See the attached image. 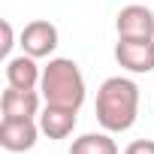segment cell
Instances as JSON below:
<instances>
[{"label": "cell", "mask_w": 154, "mask_h": 154, "mask_svg": "<svg viewBox=\"0 0 154 154\" xmlns=\"http://www.w3.org/2000/svg\"><path fill=\"white\" fill-rule=\"evenodd\" d=\"M139 118V85L127 75H112L97 88V121L109 133H124Z\"/></svg>", "instance_id": "6da1fadb"}, {"label": "cell", "mask_w": 154, "mask_h": 154, "mask_svg": "<svg viewBox=\"0 0 154 154\" xmlns=\"http://www.w3.org/2000/svg\"><path fill=\"white\" fill-rule=\"evenodd\" d=\"M39 94L48 106L82 109L88 88H85V75H82L79 63L69 57H48V63L42 66Z\"/></svg>", "instance_id": "7a4b0ae2"}, {"label": "cell", "mask_w": 154, "mask_h": 154, "mask_svg": "<svg viewBox=\"0 0 154 154\" xmlns=\"http://www.w3.org/2000/svg\"><path fill=\"white\" fill-rule=\"evenodd\" d=\"M39 121L36 118H3L0 121V145L12 154L30 151L39 139Z\"/></svg>", "instance_id": "3957f363"}, {"label": "cell", "mask_w": 154, "mask_h": 154, "mask_svg": "<svg viewBox=\"0 0 154 154\" xmlns=\"http://www.w3.org/2000/svg\"><path fill=\"white\" fill-rule=\"evenodd\" d=\"M118 39H154V12L142 3H130L115 15Z\"/></svg>", "instance_id": "277c9868"}, {"label": "cell", "mask_w": 154, "mask_h": 154, "mask_svg": "<svg viewBox=\"0 0 154 154\" xmlns=\"http://www.w3.org/2000/svg\"><path fill=\"white\" fill-rule=\"evenodd\" d=\"M18 45L24 48V54H30L36 60L39 57H51V51L57 48V27L51 21H45V18H33V21L24 24Z\"/></svg>", "instance_id": "5b68a950"}, {"label": "cell", "mask_w": 154, "mask_h": 154, "mask_svg": "<svg viewBox=\"0 0 154 154\" xmlns=\"http://www.w3.org/2000/svg\"><path fill=\"white\" fill-rule=\"evenodd\" d=\"M115 60L127 72H151L154 69V39H118Z\"/></svg>", "instance_id": "8992f818"}, {"label": "cell", "mask_w": 154, "mask_h": 154, "mask_svg": "<svg viewBox=\"0 0 154 154\" xmlns=\"http://www.w3.org/2000/svg\"><path fill=\"white\" fill-rule=\"evenodd\" d=\"M79 109H66V106H48L39 112V130L48 136V139H66L72 130H75V118Z\"/></svg>", "instance_id": "52a82bcc"}, {"label": "cell", "mask_w": 154, "mask_h": 154, "mask_svg": "<svg viewBox=\"0 0 154 154\" xmlns=\"http://www.w3.org/2000/svg\"><path fill=\"white\" fill-rule=\"evenodd\" d=\"M0 112H3V118H36L39 115V94L9 85L3 91V97H0Z\"/></svg>", "instance_id": "ba28073f"}, {"label": "cell", "mask_w": 154, "mask_h": 154, "mask_svg": "<svg viewBox=\"0 0 154 154\" xmlns=\"http://www.w3.org/2000/svg\"><path fill=\"white\" fill-rule=\"evenodd\" d=\"M39 79H42V69L36 66V57L18 54V57L6 60V85L21 88V91H36Z\"/></svg>", "instance_id": "9c48e42d"}, {"label": "cell", "mask_w": 154, "mask_h": 154, "mask_svg": "<svg viewBox=\"0 0 154 154\" xmlns=\"http://www.w3.org/2000/svg\"><path fill=\"white\" fill-rule=\"evenodd\" d=\"M69 154H118V142L106 133H82L79 139H72Z\"/></svg>", "instance_id": "30bf717a"}, {"label": "cell", "mask_w": 154, "mask_h": 154, "mask_svg": "<svg viewBox=\"0 0 154 154\" xmlns=\"http://www.w3.org/2000/svg\"><path fill=\"white\" fill-rule=\"evenodd\" d=\"M124 154H154V139H136L124 148Z\"/></svg>", "instance_id": "8fae6325"}, {"label": "cell", "mask_w": 154, "mask_h": 154, "mask_svg": "<svg viewBox=\"0 0 154 154\" xmlns=\"http://www.w3.org/2000/svg\"><path fill=\"white\" fill-rule=\"evenodd\" d=\"M0 27H3V45H0V51H3V57L9 60V51H12V24L9 21H3V24H0Z\"/></svg>", "instance_id": "7c38bea8"}]
</instances>
